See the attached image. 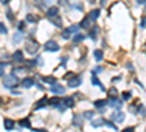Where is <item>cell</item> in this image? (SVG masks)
Wrapping results in <instances>:
<instances>
[{
  "label": "cell",
  "mask_w": 146,
  "mask_h": 132,
  "mask_svg": "<svg viewBox=\"0 0 146 132\" xmlns=\"http://www.w3.org/2000/svg\"><path fill=\"white\" fill-rule=\"evenodd\" d=\"M27 21H28V22H36V21H38V16H35V15H32V13H28V15H27Z\"/></svg>",
  "instance_id": "cell-27"
},
{
  "label": "cell",
  "mask_w": 146,
  "mask_h": 132,
  "mask_svg": "<svg viewBox=\"0 0 146 132\" xmlns=\"http://www.w3.org/2000/svg\"><path fill=\"white\" fill-rule=\"evenodd\" d=\"M51 92L53 94H63L64 92V87L60 85V84H57V82H54L51 85Z\"/></svg>",
  "instance_id": "cell-6"
},
{
  "label": "cell",
  "mask_w": 146,
  "mask_h": 132,
  "mask_svg": "<svg viewBox=\"0 0 146 132\" xmlns=\"http://www.w3.org/2000/svg\"><path fill=\"white\" fill-rule=\"evenodd\" d=\"M107 104L114 107V109H121V106H123V100H118L117 97H110V100H107Z\"/></svg>",
  "instance_id": "cell-5"
},
{
  "label": "cell",
  "mask_w": 146,
  "mask_h": 132,
  "mask_svg": "<svg viewBox=\"0 0 146 132\" xmlns=\"http://www.w3.org/2000/svg\"><path fill=\"white\" fill-rule=\"evenodd\" d=\"M58 5H67V0H58Z\"/></svg>",
  "instance_id": "cell-45"
},
{
  "label": "cell",
  "mask_w": 146,
  "mask_h": 132,
  "mask_svg": "<svg viewBox=\"0 0 146 132\" xmlns=\"http://www.w3.org/2000/svg\"><path fill=\"white\" fill-rule=\"evenodd\" d=\"M7 16H9V19H10V21H13V15H12V10H9V12H7Z\"/></svg>",
  "instance_id": "cell-43"
},
{
  "label": "cell",
  "mask_w": 146,
  "mask_h": 132,
  "mask_svg": "<svg viewBox=\"0 0 146 132\" xmlns=\"http://www.w3.org/2000/svg\"><path fill=\"white\" fill-rule=\"evenodd\" d=\"M133 131H135V128H126V129H123V132H133Z\"/></svg>",
  "instance_id": "cell-42"
},
{
  "label": "cell",
  "mask_w": 146,
  "mask_h": 132,
  "mask_svg": "<svg viewBox=\"0 0 146 132\" xmlns=\"http://www.w3.org/2000/svg\"><path fill=\"white\" fill-rule=\"evenodd\" d=\"M83 117H86V119H92V117H94V112H85V113H83Z\"/></svg>",
  "instance_id": "cell-35"
},
{
  "label": "cell",
  "mask_w": 146,
  "mask_h": 132,
  "mask_svg": "<svg viewBox=\"0 0 146 132\" xmlns=\"http://www.w3.org/2000/svg\"><path fill=\"white\" fill-rule=\"evenodd\" d=\"M47 103H48L47 97H42L40 101H36V104H35V110H38V109H42V107H45V106H47Z\"/></svg>",
  "instance_id": "cell-10"
},
{
  "label": "cell",
  "mask_w": 146,
  "mask_h": 132,
  "mask_svg": "<svg viewBox=\"0 0 146 132\" xmlns=\"http://www.w3.org/2000/svg\"><path fill=\"white\" fill-rule=\"evenodd\" d=\"M80 82H82V81H80V78H79V76H76V78H73V79H70V81H69V87H70V88L79 87V85H80Z\"/></svg>",
  "instance_id": "cell-11"
},
{
  "label": "cell",
  "mask_w": 146,
  "mask_h": 132,
  "mask_svg": "<svg viewBox=\"0 0 146 132\" xmlns=\"http://www.w3.org/2000/svg\"><path fill=\"white\" fill-rule=\"evenodd\" d=\"M108 92H110V95H111V97H117V94H118V91H117L115 87H111Z\"/></svg>",
  "instance_id": "cell-31"
},
{
  "label": "cell",
  "mask_w": 146,
  "mask_h": 132,
  "mask_svg": "<svg viewBox=\"0 0 146 132\" xmlns=\"http://www.w3.org/2000/svg\"><path fill=\"white\" fill-rule=\"evenodd\" d=\"M2 3H3V5H6V3H9V0H2Z\"/></svg>",
  "instance_id": "cell-50"
},
{
  "label": "cell",
  "mask_w": 146,
  "mask_h": 132,
  "mask_svg": "<svg viewBox=\"0 0 146 132\" xmlns=\"http://www.w3.org/2000/svg\"><path fill=\"white\" fill-rule=\"evenodd\" d=\"M142 27H146V18L142 19Z\"/></svg>",
  "instance_id": "cell-47"
},
{
  "label": "cell",
  "mask_w": 146,
  "mask_h": 132,
  "mask_svg": "<svg viewBox=\"0 0 146 132\" xmlns=\"http://www.w3.org/2000/svg\"><path fill=\"white\" fill-rule=\"evenodd\" d=\"M145 49H146V47H145Z\"/></svg>",
  "instance_id": "cell-53"
},
{
  "label": "cell",
  "mask_w": 146,
  "mask_h": 132,
  "mask_svg": "<svg viewBox=\"0 0 146 132\" xmlns=\"http://www.w3.org/2000/svg\"><path fill=\"white\" fill-rule=\"evenodd\" d=\"M98 72H102V68H101V66H96V68L94 69L92 74H98Z\"/></svg>",
  "instance_id": "cell-41"
},
{
  "label": "cell",
  "mask_w": 146,
  "mask_h": 132,
  "mask_svg": "<svg viewBox=\"0 0 146 132\" xmlns=\"http://www.w3.org/2000/svg\"><path fill=\"white\" fill-rule=\"evenodd\" d=\"M21 85L23 87V88H31L32 85H34V79L32 78H25V79H22V84Z\"/></svg>",
  "instance_id": "cell-8"
},
{
  "label": "cell",
  "mask_w": 146,
  "mask_h": 132,
  "mask_svg": "<svg viewBox=\"0 0 146 132\" xmlns=\"http://www.w3.org/2000/svg\"><path fill=\"white\" fill-rule=\"evenodd\" d=\"M36 65L42 66V65H44V59H42V57H38V59H36Z\"/></svg>",
  "instance_id": "cell-39"
},
{
  "label": "cell",
  "mask_w": 146,
  "mask_h": 132,
  "mask_svg": "<svg viewBox=\"0 0 146 132\" xmlns=\"http://www.w3.org/2000/svg\"><path fill=\"white\" fill-rule=\"evenodd\" d=\"M79 27H82V28H86V29H88V28H91V19H89L88 16H86V18H83V21L79 23Z\"/></svg>",
  "instance_id": "cell-16"
},
{
  "label": "cell",
  "mask_w": 146,
  "mask_h": 132,
  "mask_svg": "<svg viewBox=\"0 0 146 132\" xmlns=\"http://www.w3.org/2000/svg\"><path fill=\"white\" fill-rule=\"evenodd\" d=\"M62 103L66 106V109H70V107L75 106V98H73V97H66Z\"/></svg>",
  "instance_id": "cell-7"
},
{
  "label": "cell",
  "mask_w": 146,
  "mask_h": 132,
  "mask_svg": "<svg viewBox=\"0 0 146 132\" xmlns=\"http://www.w3.org/2000/svg\"><path fill=\"white\" fill-rule=\"evenodd\" d=\"M91 123H92L94 128H100V126L105 125V121H104V119H95V121H92Z\"/></svg>",
  "instance_id": "cell-19"
},
{
  "label": "cell",
  "mask_w": 146,
  "mask_h": 132,
  "mask_svg": "<svg viewBox=\"0 0 146 132\" xmlns=\"http://www.w3.org/2000/svg\"><path fill=\"white\" fill-rule=\"evenodd\" d=\"M72 34H75V32H78V29H79V25H72V27H69L67 28Z\"/></svg>",
  "instance_id": "cell-32"
},
{
  "label": "cell",
  "mask_w": 146,
  "mask_h": 132,
  "mask_svg": "<svg viewBox=\"0 0 146 132\" xmlns=\"http://www.w3.org/2000/svg\"><path fill=\"white\" fill-rule=\"evenodd\" d=\"M3 84H5L6 88H15L18 84H19V79H18V76L15 74H12V75H7L5 78V82Z\"/></svg>",
  "instance_id": "cell-1"
},
{
  "label": "cell",
  "mask_w": 146,
  "mask_h": 132,
  "mask_svg": "<svg viewBox=\"0 0 146 132\" xmlns=\"http://www.w3.org/2000/svg\"><path fill=\"white\" fill-rule=\"evenodd\" d=\"M22 40H23V34H22L21 31H19V32H16V34L13 35V43H15V44H18V43H21Z\"/></svg>",
  "instance_id": "cell-20"
},
{
  "label": "cell",
  "mask_w": 146,
  "mask_h": 132,
  "mask_svg": "<svg viewBox=\"0 0 146 132\" xmlns=\"http://www.w3.org/2000/svg\"><path fill=\"white\" fill-rule=\"evenodd\" d=\"M70 34H72V32H70L69 29H64V31H63V34H62V37H63L64 40H67V38H70Z\"/></svg>",
  "instance_id": "cell-33"
},
{
  "label": "cell",
  "mask_w": 146,
  "mask_h": 132,
  "mask_svg": "<svg viewBox=\"0 0 146 132\" xmlns=\"http://www.w3.org/2000/svg\"><path fill=\"white\" fill-rule=\"evenodd\" d=\"M58 15V7L57 6H53V7H50L47 10V16L48 18H53V16H57Z\"/></svg>",
  "instance_id": "cell-9"
},
{
  "label": "cell",
  "mask_w": 146,
  "mask_h": 132,
  "mask_svg": "<svg viewBox=\"0 0 146 132\" xmlns=\"http://www.w3.org/2000/svg\"><path fill=\"white\" fill-rule=\"evenodd\" d=\"M18 28H19V31H22L23 28H25V22H19L18 23Z\"/></svg>",
  "instance_id": "cell-40"
},
{
  "label": "cell",
  "mask_w": 146,
  "mask_h": 132,
  "mask_svg": "<svg viewBox=\"0 0 146 132\" xmlns=\"http://www.w3.org/2000/svg\"><path fill=\"white\" fill-rule=\"evenodd\" d=\"M94 104H95V107H105L107 106V100H96Z\"/></svg>",
  "instance_id": "cell-26"
},
{
  "label": "cell",
  "mask_w": 146,
  "mask_h": 132,
  "mask_svg": "<svg viewBox=\"0 0 146 132\" xmlns=\"http://www.w3.org/2000/svg\"><path fill=\"white\" fill-rule=\"evenodd\" d=\"M124 119H126V116H124L123 112H120V109H115V112L111 115V121L115 122V123H121Z\"/></svg>",
  "instance_id": "cell-3"
},
{
  "label": "cell",
  "mask_w": 146,
  "mask_h": 132,
  "mask_svg": "<svg viewBox=\"0 0 146 132\" xmlns=\"http://www.w3.org/2000/svg\"><path fill=\"white\" fill-rule=\"evenodd\" d=\"M44 49H45L47 52H58V50H60V46H58L54 40H50V41H47V43L44 44Z\"/></svg>",
  "instance_id": "cell-4"
},
{
  "label": "cell",
  "mask_w": 146,
  "mask_h": 132,
  "mask_svg": "<svg viewBox=\"0 0 146 132\" xmlns=\"http://www.w3.org/2000/svg\"><path fill=\"white\" fill-rule=\"evenodd\" d=\"M130 112H131V113H137V112H139V107H136L135 104H131V106H130Z\"/></svg>",
  "instance_id": "cell-36"
},
{
  "label": "cell",
  "mask_w": 146,
  "mask_h": 132,
  "mask_svg": "<svg viewBox=\"0 0 146 132\" xmlns=\"http://www.w3.org/2000/svg\"><path fill=\"white\" fill-rule=\"evenodd\" d=\"M60 60H62V65H66V63H67V59H64V57L60 59Z\"/></svg>",
  "instance_id": "cell-46"
},
{
  "label": "cell",
  "mask_w": 146,
  "mask_h": 132,
  "mask_svg": "<svg viewBox=\"0 0 146 132\" xmlns=\"http://www.w3.org/2000/svg\"><path fill=\"white\" fill-rule=\"evenodd\" d=\"M98 31H100V28H98V27H95V28L91 31V35H89V37H91L92 40H96V32H98Z\"/></svg>",
  "instance_id": "cell-28"
},
{
  "label": "cell",
  "mask_w": 146,
  "mask_h": 132,
  "mask_svg": "<svg viewBox=\"0 0 146 132\" xmlns=\"http://www.w3.org/2000/svg\"><path fill=\"white\" fill-rule=\"evenodd\" d=\"M95 59L96 60H102V57H104V53H102V50H95Z\"/></svg>",
  "instance_id": "cell-24"
},
{
  "label": "cell",
  "mask_w": 146,
  "mask_h": 132,
  "mask_svg": "<svg viewBox=\"0 0 146 132\" xmlns=\"http://www.w3.org/2000/svg\"><path fill=\"white\" fill-rule=\"evenodd\" d=\"M85 40V35L83 34H79V32H75V35H73V43H80V41H83Z\"/></svg>",
  "instance_id": "cell-17"
},
{
  "label": "cell",
  "mask_w": 146,
  "mask_h": 132,
  "mask_svg": "<svg viewBox=\"0 0 146 132\" xmlns=\"http://www.w3.org/2000/svg\"><path fill=\"white\" fill-rule=\"evenodd\" d=\"M6 66V63H2V62H0V68H5Z\"/></svg>",
  "instance_id": "cell-51"
},
{
  "label": "cell",
  "mask_w": 146,
  "mask_h": 132,
  "mask_svg": "<svg viewBox=\"0 0 146 132\" xmlns=\"http://www.w3.org/2000/svg\"><path fill=\"white\" fill-rule=\"evenodd\" d=\"M92 84H94V85H96V87H100V88H101L102 91L105 90V88H104V85H102V84H101V81H100L98 78H96V76H95V74L92 75Z\"/></svg>",
  "instance_id": "cell-18"
},
{
  "label": "cell",
  "mask_w": 146,
  "mask_h": 132,
  "mask_svg": "<svg viewBox=\"0 0 146 132\" xmlns=\"http://www.w3.org/2000/svg\"><path fill=\"white\" fill-rule=\"evenodd\" d=\"M42 82H45V84H51V85H53L54 82H57V79H56L54 76H44V78H42Z\"/></svg>",
  "instance_id": "cell-22"
},
{
  "label": "cell",
  "mask_w": 146,
  "mask_h": 132,
  "mask_svg": "<svg viewBox=\"0 0 146 132\" xmlns=\"http://www.w3.org/2000/svg\"><path fill=\"white\" fill-rule=\"evenodd\" d=\"M0 32H2V34H6V32H7V28L3 25L2 22H0Z\"/></svg>",
  "instance_id": "cell-38"
},
{
  "label": "cell",
  "mask_w": 146,
  "mask_h": 132,
  "mask_svg": "<svg viewBox=\"0 0 146 132\" xmlns=\"http://www.w3.org/2000/svg\"><path fill=\"white\" fill-rule=\"evenodd\" d=\"M88 2H89V3H95V2H96V0H88Z\"/></svg>",
  "instance_id": "cell-52"
},
{
  "label": "cell",
  "mask_w": 146,
  "mask_h": 132,
  "mask_svg": "<svg viewBox=\"0 0 146 132\" xmlns=\"http://www.w3.org/2000/svg\"><path fill=\"white\" fill-rule=\"evenodd\" d=\"M50 19H51L53 23H56V27H63V25H62V19L58 18V15H57V16H53V18H50Z\"/></svg>",
  "instance_id": "cell-23"
},
{
  "label": "cell",
  "mask_w": 146,
  "mask_h": 132,
  "mask_svg": "<svg viewBox=\"0 0 146 132\" xmlns=\"http://www.w3.org/2000/svg\"><path fill=\"white\" fill-rule=\"evenodd\" d=\"M72 76H75V75L72 74V72H70V74H67V75H64V78H66V79H70Z\"/></svg>",
  "instance_id": "cell-44"
},
{
  "label": "cell",
  "mask_w": 146,
  "mask_h": 132,
  "mask_svg": "<svg viewBox=\"0 0 146 132\" xmlns=\"http://www.w3.org/2000/svg\"><path fill=\"white\" fill-rule=\"evenodd\" d=\"M21 126H23V128H31V121H29V119H22V121H21Z\"/></svg>",
  "instance_id": "cell-25"
},
{
  "label": "cell",
  "mask_w": 146,
  "mask_h": 132,
  "mask_svg": "<svg viewBox=\"0 0 146 132\" xmlns=\"http://www.w3.org/2000/svg\"><path fill=\"white\" fill-rule=\"evenodd\" d=\"M48 103H50V106H53V107H58V106H60V103H62V100H60L58 97H53Z\"/></svg>",
  "instance_id": "cell-21"
},
{
  "label": "cell",
  "mask_w": 146,
  "mask_h": 132,
  "mask_svg": "<svg viewBox=\"0 0 146 132\" xmlns=\"http://www.w3.org/2000/svg\"><path fill=\"white\" fill-rule=\"evenodd\" d=\"M12 59H13L15 62H23V53H22L21 50H18V52H15V53H13Z\"/></svg>",
  "instance_id": "cell-13"
},
{
  "label": "cell",
  "mask_w": 146,
  "mask_h": 132,
  "mask_svg": "<svg viewBox=\"0 0 146 132\" xmlns=\"http://www.w3.org/2000/svg\"><path fill=\"white\" fill-rule=\"evenodd\" d=\"M98 16H100V9H94V10H91V12H89V15H88V18H89L91 21H96V19H98Z\"/></svg>",
  "instance_id": "cell-12"
},
{
  "label": "cell",
  "mask_w": 146,
  "mask_h": 132,
  "mask_svg": "<svg viewBox=\"0 0 146 132\" xmlns=\"http://www.w3.org/2000/svg\"><path fill=\"white\" fill-rule=\"evenodd\" d=\"M36 2H38V5H40L41 7H44L45 5H48V3H50L51 0H36Z\"/></svg>",
  "instance_id": "cell-34"
},
{
  "label": "cell",
  "mask_w": 146,
  "mask_h": 132,
  "mask_svg": "<svg viewBox=\"0 0 146 132\" xmlns=\"http://www.w3.org/2000/svg\"><path fill=\"white\" fill-rule=\"evenodd\" d=\"M0 76H3V68H0Z\"/></svg>",
  "instance_id": "cell-49"
},
{
  "label": "cell",
  "mask_w": 146,
  "mask_h": 132,
  "mask_svg": "<svg viewBox=\"0 0 146 132\" xmlns=\"http://www.w3.org/2000/svg\"><path fill=\"white\" fill-rule=\"evenodd\" d=\"M121 97H123V100H130L131 98V92L130 91H124L123 94H121Z\"/></svg>",
  "instance_id": "cell-30"
},
{
  "label": "cell",
  "mask_w": 146,
  "mask_h": 132,
  "mask_svg": "<svg viewBox=\"0 0 146 132\" xmlns=\"http://www.w3.org/2000/svg\"><path fill=\"white\" fill-rule=\"evenodd\" d=\"M136 2H137L139 5H142V3H146V0H136Z\"/></svg>",
  "instance_id": "cell-48"
},
{
  "label": "cell",
  "mask_w": 146,
  "mask_h": 132,
  "mask_svg": "<svg viewBox=\"0 0 146 132\" xmlns=\"http://www.w3.org/2000/svg\"><path fill=\"white\" fill-rule=\"evenodd\" d=\"M38 49H40V44L36 43L34 38H29V40L27 41V52H28L29 54H35L36 52H38Z\"/></svg>",
  "instance_id": "cell-2"
},
{
  "label": "cell",
  "mask_w": 146,
  "mask_h": 132,
  "mask_svg": "<svg viewBox=\"0 0 146 132\" xmlns=\"http://www.w3.org/2000/svg\"><path fill=\"white\" fill-rule=\"evenodd\" d=\"M105 125H107L108 128H111V129H114V131H117V126H115V123H114L113 121H105Z\"/></svg>",
  "instance_id": "cell-29"
},
{
  "label": "cell",
  "mask_w": 146,
  "mask_h": 132,
  "mask_svg": "<svg viewBox=\"0 0 146 132\" xmlns=\"http://www.w3.org/2000/svg\"><path fill=\"white\" fill-rule=\"evenodd\" d=\"M73 125H76L78 128H82L83 125V121H82V116L76 115V116H73Z\"/></svg>",
  "instance_id": "cell-15"
},
{
  "label": "cell",
  "mask_w": 146,
  "mask_h": 132,
  "mask_svg": "<svg viewBox=\"0 0 146 132\" xmlns=\"http://www.w3.org/2000/svg\"><path fill=\"white\" fill-rule=\"evenodd\" d=\"M139 112H140V115H142V116H146V107L139 106Z\"/></svg>",
  "instance_id": "cell-37"
},
{
  "label": "cell",
  "mask_w": 146,
  "mask_h": 132,
  "mask_svg": "<svg viewBox=\"0 0 146 132\" xmlns=\"http://www.w3.org/2000/svg\"><path fill=\"white\" fill-rule=\"evenodd\" d=\"M5 128H6V131H12L15 128V122L12 121V119H5Z\"/></svg>",
  "instance_id": "cell-14"
}]
</instances>
